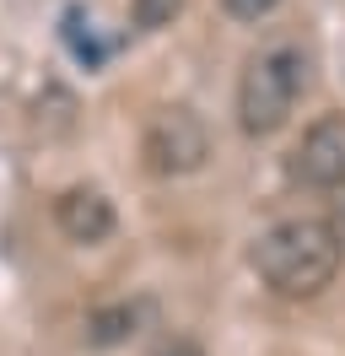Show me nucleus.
Here are the masks:
<instances>
[{"mask_svg":"<svg viewBox=\"0 0 345 356\" xmlns=\"http://www.w3.org/2000/svg\"><path fill=\"white\" fill-rule=\"evenodd\" d=\"M302 92H307V54L297 44L259 49L243 65V81H237V124H243V135H254V140L275 135L291 119Z\"/></svg>","mask_w":345,"mask_h":356,"instance_id":"obj_2","label":"nucleus"},{"mask_svg":"<svg viewBox=\"0 0 345 356\" xmlns=\"http://www.w3.org/2000/svg\"><path fill=\"white\" fill-rule=\"evenodd\" d=\"M162 356H205L194 340H172V346H162Z\"/></svg>","mask_w":345,"mask_h":356,"instance_id":"obj_9","label":"nucleus"},{"mask_svg":"<svg viewBox=\"0 0 345 356\" xmlns=\"http://www.w3.org/2000/svg\"><path fill=\"white\" fill-rule=\"evenodd\" d=\"M345 243L340 227L323 222V216H291V222H275L270 232H259L248 265L275 297H291V302H307L319 297L335 275H340Z\"/></svg>","mask_w":345,"mask_h":356,"instance_id":"obj_1","label":"nucleus"},{"mask_svg":"<svg viewBox=\"0 0 345 356\" xmlns=\"http://www.w3.org/2000/svg\"><path fill=\"white\" fill-rule=\"evenodd\" d=\"M54 227H60L70 243L97 248V243H108V238H113L119 216H113V200H108L103 189H86V184H76V189H65L60 200H54Z\"/></svg>","mask_w":345,"mask_h":356,"instance_id":"obj_5","label":"nucleus"},{"mask_svg":"<svg viewBox=\"0 0 345 356\" xmlns=\"http://www.w3.org/2000/svg\"><path fill=\"white\" fill-rule=\"evenodd\" d=\"M211 156V130L200 124V113L189 108H157L141 130V162L146 173L157 178H184V173H200Z\"/></svg>","mask_w":345,"mask_h":356,"instance_id":"obj_3","label":"nucleus"},{"mask_svg":"<svg viewBox=\"0 0 345 356\" xmlns=\"http://www.w3.org/2000/svg\"><path fill=\"white\" fill-rule=\"evenodd\" d=\"M291 178L307 189H345V113H323L291 152Z\"/></svg>","mask_w":345,"mask_h":356,"instance_id":"obj_4","label":"nucleus"},{"mask_svg":"<svg viewBox=\"0 0 345 356\" xmlns=\"http://www.w3.org/2000/svg\"><path fill=\"white\" fill-rule=\"evenodd\" d=\"M227 6V17H237V22H259V17H270L280 0H221Z\"/></svg>","mask_w":345,"mask_h":356,"instance_id":"obj_8","label":"nucleus"},{"mask_svg":"<svg viewBox=\"0 0 345 356\" xmlns=\"http://www.w3.org/2000/svg\"><path fill=\"white\" fill-rule=\"evenodd\" d=\"M178 11H184V0H129V17L141 33H162V27L178 22Z\"/></svg>","mask_w":345,"mask_h":356,"instance_id":"obj_7","label":"nucleus"},{"mask_svg":"<svg viewBox=\"0 0 345 356\" xmlns=\"http://www.w3.org/2000/svg\"><path fill=\"white\" fill-rule=\"evenodd\" d=\"M141 324H146V302H108V308L86 313V340L92 346H125L141 334Z\"/></svg>","mask_w":345,"mask_h":356,"instance_id":"obj_6","label":"nucleus"}]
</instances>
